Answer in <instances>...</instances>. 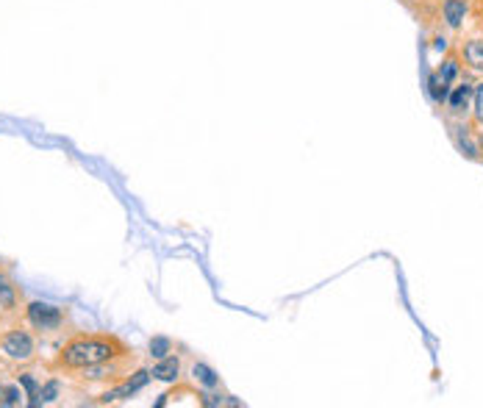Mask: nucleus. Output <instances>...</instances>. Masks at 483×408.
I'll use <instances>...</instances> for the list:
<instances>
[{
  "mask_svg": "<svg viewBox=\"0 0 483 408\" xmlns=\"http://www.w3.org/2000/svg\"><path fill=\"white\" fill-rule=\"evenodd\" d=\"M128 353H131L128 345L114 333H75L73 339H67L61 345V350L56 353V361L50 366L56 372L75 375L92 364L111 361V359H120Z\"/></svg>",
  "mask_w": 483,
  "mask_h": 408,
  "instance_id": "obj_1",
  "label": "nucleus"
},
{
  "mask_svg": "<svg viewBox=\"0 0 483 408\" xmlns=\"http://www.w3.org/2000/svg\"><path fill=\"white\" fill-rule=\"evenodd\" d=\"M0 356L8 364H31L37 359V336L25 325H14L0 333Z\"/></svg>",
  "mask_w": 483,
  "mask_h": 408,
  "instance_id": "obj_2",
  "label": "nucleus"
},
{
  "mask_svg": "<svg viewBox=\"0 0 483 408\" xmlns=\"http://www.w3.org/2000/svg\"><path fill=\"white\" fill-rule=\"evenodd\" d=\"M23 319L37 333H53V330H59L64 325L67 311L61 306H53V303H44V300H31L23 309Z\"/></svg>",
  "mask_w": 483,
  "mask_h": 408,
  "instance_id": "obj_3",
  "label": "nucleus"
},
{
  "mask_svg": "<svg viewBox=\"0 0 483 408\" xmlns=\"http://www.w3.org/2000/svg\"><path fill=\"white\" fill-rule=\"evenodd\" d=\"M128 359H131V353H128V356H120V359H111V361L92 364V366L75 372V375H78L81 381H89V383H117V381H123V375H126V364H128Z\"/></svg>",
  "mask_w": 483,
  "mask_h": 408,
  "instance_id": "obj_4",
  "label": "nucleus"
},
{
  "mask_svg": "<svg viewBox=\"0 0 483 408\" xmlns=\"http://www.w3.org/2000/svg\"><path fill=\"white\" fill-rule=\"evenodd\" d=\"M147 381H150V372H147V369H136L131 378H126L120 386L106 389V392L97 397V403H120V400H128V397H133L136 392H142V389L147 386Z\"/></svg>",
  "mask_w": 483,
  "mask_h": 408,
  "instance_id": "obj_5",
  "label": "nucleus"
},
{
  "mask_svg": "<svg viewBox=\"0 0 483 408\" xmlns=\"http://www.w3.org/2000/svg\"><path fill=\"white\" fill-rule=\"evenodd\" d=\"M20 300H23V295H20L17 283H14V278L8 275L6 267H0V311L14 317L20 311Z\"/></svg>",
  "mask_w": 483,
  "mask_h": 408,
  "instance_id": "obj_6",
  "label": "nucleus"
},
{
  "mask_svg": "<svg viewBox=\"0 0 483 408\" xmlns=\"http://www.w3.org/2000/svg\"><path fill=\"white\" fill-rule=\"evenodd\" d=\"M467 11H470L467 0H444V3H441V14H444V23H447L450 28H461Z\"/></svg>",
  "mask_w": 483,
  "mask_h": 408,
  "instance_id": "obj_7",
  "label": "nucleus"
},
{
  "mask_svg": "<svg viewBox=\"0 0 483 408\" xmlns=\"http://www.w3.org/2000/svg\"><path fill=\"white\" fill-rule=\"evenodd\" d=\"M178 375H181V359L178 356H164V359H159V364L150 369V378H156V381H176Z\"/></svg>",
  "mask_w": 483,
  "mask_h": 408,
  "instance_id": "obj_8",
  "label": "nucleus"
},
{
  "mask_svg": "<svg viewBox=\"0 0 483 408\" xmlns=\"http://www.w3.org/2000/svg\"><path fill=\"white\" fill-rule=\"evenodd\" d=\"M472 92H475V87H470V81H464V84L453 87V89H450V94H447L450 111H456V114L467 111V106H470V100H472Z\"/></svg>",
  "mask_w": 483,
  "mask_h": 408,
  "instance_id": "obj_9",
  "label": "nucleus"
},
{
  "mask_svg": "<svg viewBox=\"0 0 483 408\" xmlns=\"http://www.w3.org/2000/svg\"><path fill=\"white\" fill-rule=\"evenodd\" d=\"M192 375H195V381H197L203 389H209V392L220 386V375H217L212 366H206V364H195V366H192Z\"/></svg>",
  "mask_w": 483,
  "mask_h": 408,
  "instance_id": "obj_10",
  "label": "nucleus"
},
{
  "mask_svg": "<svg viewBox=\"0 0 483 408\" xmlns=\"http://www.w3.org/2000/svg\"><path fill=\"white\" fill-rule=\"evenodd\" d=\"M456 142H458V150L470 159H481V147L470 139V128L467 125H456Z\"/></svg>",
  "mask_w": 483,
  "mask_h": 408,
  "instance_id": "obj_11",
  "label": "nucleus"
},
{
  "mask_svg": "<svg viewBox=\"0 0 483 408\" xmlns=\"http://www.w3.org/2000/svg\"><path fill=\"white\" fill-rule=\"evenodd\" d=\"M464 61H467L472 70L483 73V39H470V42L464 45Z\"/></svg>",
  "mask_w": 483,
  "mask_h": 408,
  "instance_id": "obj_12",
  "label": "nucleus"
},
{
  "mask_svg": "<svg viewBox=\"0 0 483 408\" xmlns=\"http://www.w3.org/2000/svg\"><path fill=\"white\" fill-rule=\"evenodd\" d=\"M61 395V383L56 378H50L44 386H39V395L34 400V406H47V403H56V397Z\"/></svg>",
  "mask_w": 483,
  "mask_h": 408,
  "instance_id": "obj_13",
  "label": "nucleus"
},
{
  "mask_svg": "<svg viewBox=\"0 0 483 408\" xmlns=\"http://www.w3.org/2000/svg\"><path fill=\"white\" fill-rule=\"evenodd\" d=\"M17 383L23 386V392H25V397H28V406H34V400H37V395H39V381H37L31 372H20V375H17Z\"/></svg>",
  "mask_w": 483,
  "mask_h": 408,
  "instance_id": "obj_14",
  "label": "nucleus"
},
{
  "mask_svg": "<svg viewBox=\"0 0 483 408\" xmlns=\"http://www.w3.org/2000/svg\"><path fill=\"white\" fill-rule=\"evenodd\" d=\"M428 92H431V97L436 100V103H447V94H450V84L441 78L439 73H434L431 75V81H428Z\"/></svg>",
  "mask_w": 483,
  "mask_h": 408,
  "instance_id": "obj_15",
  "label": "nucleus"
},
{
  "mask_svg": "<svg viewBox=\"0 0 483 408\" xmlns=\"http://www.w3.org/2000/svg\"><path fill=\"white\" fill-rule=\"evenodd\" d=\"M173 353V342L167 339V336H153L150 339V356L153 359H164V356H170Z\"/></svg>",
  "mask_w": 483,
  "mask_h": 408,
  "instance_id": "obj_16",
  "label": "nucleus"
},
{
  "mask_svg": "<svg viewBox=\"0 0 483 408\" xmlns=\"http://www.w3.org/2000/svg\"><path fill=\"white\" fill-rule=\"evenodd\" d=\"M472 114H475V123L483 128V81L475 84V92H472Z\"/></svg>",
  "mask_w": 483,
  "mask_h": 408,
  "instance_id": "obj_17",
  "label": "nucleus"
},
{
  "mask_svg": "<svg viewBox=\"0 0 483 408\" xmlns=\"http://www.w3.org/2000/svg\"><path fill=\"white\" fill-rule=\"evenodd\" d=\"M439 75L444 78V81H447V84H453V81L458 78V61H456V58H447V61L441 64Z\"/></svg>",
  "mask_w": 483,
  "mask_h": 408,
  "instance_id": "obj_18",
  "label": "nucleus"
},
{
  "mask_svg": "<svg viewBox=\"0 0 483 408\" xmlns=\"http://www.w3.org/2000/svg\"><path fill=\"white\" fill-rule=\"evenodd\" d=\"M478 147L483 150V134H481V139H478Z\"/></svg>",
  "mask_w": 483,
  "mask_h": 408,
  "instance_id": "obj_19",
  "label": "nucleus"
},
{
  "mask_svg": "<svg viewBox=\"0 0 483 408\" xmlns=\"http://www.w3.org/2000/svg\"><path fill=\"white\" fill-rule=\"evenodd\" d=\"M3 361H6V359H3V356H0V366H3Z\"/></svg>",
  "mask_w": 483,
  "mask_h": 408,
  "instance_id": "obj_20",
  "label": "nucleus"
}]
</instances>
